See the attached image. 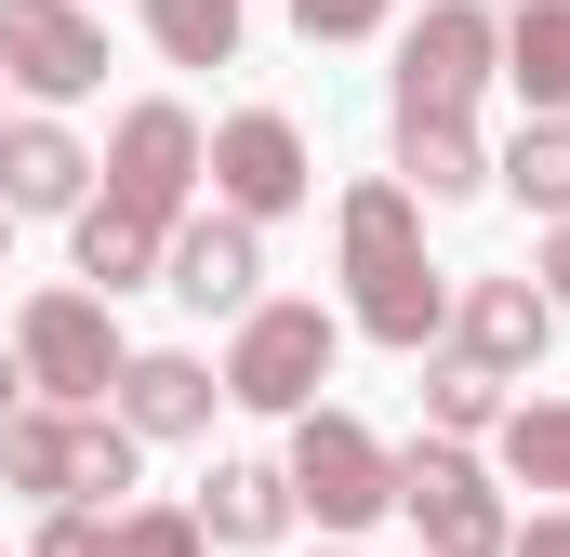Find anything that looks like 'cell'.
Here are the masks:
<instances>
[{
    "label": "cell",
    "mask_w": 570,
    "mask_h": 557,
    "mask_svg": "<svg viewBox=\"0 0 570 557\" xmlns=\"http://www.w3.org/2000/svg\"><path fill=\"white\" fill-rule=\"evenodd\" d=\"M345 319L372 345H399V359H425L438 332H451V278L425 266V199L399 173L345 186Z\"/></svg>",
    "instance_id": "1"
},
{
    "label": "cell",
    "mask_w": 570,
    "mask_h": 557,
    "mask_svg": "<svg viewBox=\"0 0 570 557\" xmlns=\"http://www.w3.org/2000/svg\"><path fill=\"white\" fill-rule=\"evenodd\" d=\"M279 478H292V505H305L318 531H372V518L399 505V451H385L358 412H318V399L292 412V465Z\"/></svg>",
    "instance_id": "2"
},
{
    "label": "cell",
    "mask_w": 570,
    "mask_h": 557,
    "mask_svg": "<svg viewBox=\"0 0 570 557\" xmlns=\"http://www.w3.org/2000/svg\"><path fill=\"white\" fill-rule=\"evenodd\" d=\"M399 518L425 531V557H504V531H518V518H504V478H491L464 438H438V424L399 451Z\"/></svg>",
    "instance_id": "3"
},
{
    "label": "cell",
    "mask_w": 570,
    "mask_h": 557,
    "mask_svg": "<svg viewBox=\"0 0 570 557\" xmlns=\"http://www.w3.org/2000/svg\"><path fill=\"white\" fill-rule=\"evenodd\" d=\"M332 345H345V319L332 305H239V345H226V399L239 412H305L318 385H332Z\"/></svg>",
    "instance_id": "4"
},
{
    "label": "cell",
    "mask_w": 570,
    "mask_h": 557,
    "mask_svg": "<svg viewBox=\"0 0 570 557\" xmlns=\"http://www.w3.org/2000/svg\"><path fill=\"white\" fill-rule=\"evenodd\" d=\"M13 359H27V385L40 399H67V412H94L107 385H120V305L107 292H27V319H13Z\"/></svg>",
    "instance_id": "5"
},
{
    "label": "cell",
    "mask_w": 570,
    "mask_h": 557,
    "mask_svg": "<svg viewBox=\"0 0 570 557\" xmlns=\"http://www.w3.org/2000/svg\"><path fill=\"white\" fill-rule=\"evenodd\" d=\"M491 80H504V27H491V0H425V13L399 27V107L464 120Z\"/></svg>",
    "instance_id": "6"
},
{
    "label": "cell",
    "mask_w": 570,
    "mask_h": 557,
    "mask_svg": "<svg viewBox=\"0 0 570 557\" xmlns=\"http://www.w3.org/2000/svg\"><path fill=\"white\" fill-rule=\"evenodd\" d=\"M0 80L40 94V107H80L107 80V27L80 0H0Z\"/></svg>",
    "instance_id": "7"
},
{
    "label": "cell",
    "mask_w": 570,
    "mask_h": 557,
    "mask_svg": "<svg viewBox=\"0 0 570 557\" xmlns=\"http://www.w3.org/2000/svg\"><path fill=\"white\" fill-rule=\"evenodd\" d=\"M159 292L173 305H199V319H239L253 292H266V226L253 213H173V253H159Z\"/></svg>",
    "instance_id": "8"
},
{
    "label": "cell",
    "mask_w": 570,
    "mask_h": 557,
    "mask_svg": "<svg viewBox=\"0 0 570 557\" xmlns=\"http://www.w3.org/2000/svg\"><path fill=\"white\" fill-rule=\"evenodd\" d=\"M213 199L226 213H253V226H279V213H305V186H318V159H305V134H292L279 107H239L226 134H213Z\"/></svg>",
    "instance_id": "9"
},
{
    "label": "cell",
    "mask_w": 570,
    "mask_h": 557,
    "mask_svg": "<svg viewBox=\"0 0 570 557\" xmlns=\"http://www.w3.org/2000/svg\"><path fill=\"white\" fill-rule=\"evenodd\" d=\"M438 345L518 385V372L558 345V305H544V278H451V332H438Z\"/></svg>",
    "instance_id": "10"
},
{
    "label": "cell",
    "mask_w": 570,
    "mask_h": 557,
    "mask_svg": "<svg viewBox=\"0 0 570 557\" xmlns=\"http://www.w3.org/2000/svg\"><path fill=\"white\" fill-rule=\"evenodd\" d=\"M199 159H213V134L173 107V94H146V107H120V134H107V186H134V199H159V213H186V186H199Z\"/></svg>",
    "instance_id": "11"
},
{
    "label": "cell",
    "mask_w": 570,
    "mask_h": 557,
    "mask_svg": "<svg viewBox=\"0 0 570 557\" xmlns=\"http://www.w3.org/2000/svg\"><path fill=\"white\" fill-rule=\"evenodd\" d=\"M67 226H80V292H107V305H120V292H146V278H159V253H173V213H159V199H134V186L80 199Z\"/></svg>",
    "instance_id": "12"
},
{
    "label": "cell",
    "mask_w": 570,
    "mask_h": 557,
    "mask_svg": "<svg viewBox=\"0 0 570 557\" xmlns=\"http://www.w3.org/2000/svg\"><path fill=\"white\" fill-rule=\"evenodd\" d=\"M213 399H226V372H213V359H186V345H134V359H120V385H107V412L134 424V438H199Z\"/></svg>",
    "instance_id": "13"
},
{
    "label": "cell",
    "mask_w": 570,
    "mask_h": 557,
    "mask_svg": "<svg viewBox=\"0 0 570 557\" xmlns=\"http://www.w3.org/2000/svg\"><path fill=\"white\" fill-rule=\"evenodd\" d=\"M0 199L13 213H80L94 199V146L67 120H0Z\"/></svg>",
    "instance_id": "14"
},
{
    "label": "cell",
    "mask_w": 570,
    "mask_h": 557,
    "mask_svg": "<svg viewBox=\"0 0 570 557\" xmlns=\"http://www.w3.org/2000/svg\"><path fill=\"white\" fill-rule=\"evenodd\" d=\"M292 518H305L292 478H279V465H253V451H226V465L199 478V531H213V545H279Z\"/></svg>",
    "instance_id": "15"
},
{
    "label": "cell",
    "mask_w": 570,
    "mask_h": 557,
    "mask_svg": "<svg viewBox=\"0 0 570 557\" xmlns=\"http://www.w3.org/2000/svg\"><path fill=\"white\" fill-rule=\"evenodd\" d=\"M399 186H412V199H478V186H491V146L464 134V120L399 107Z\"/></svg>",
    "instance_id": "16"
},
{
    "label": "cell",
    "mask_w": 570,
    "mask_h": 557,
    "mask_svg": "<svg viewBox=\"0 0 570 557\" xmlns=\"http://www.w3.org/2000/svg\"><path fill=\"white\" fill-rule=\"evenodd\" d=\"M0 478H13L27 505H67V478H80V412H67V399L13 412V424H0Z\"/></svg>",
    "instance_id": "17"
},
{
    "label": "cell",
    "mask_w": 570,
    "mask_h": 557,
    "mask_svg": "<svg viewBox=\"0 0 570 557\" xmlns=\"http://www.w3.org/2000/svg\"><path fill=\"white\" fill-rule=\"evenodd\" d=\"M504 80L518 107H570V0H504Z\"/></svg>",
    "instance_id": "18"
},
{
    "label": "cell",
    "mask_w": 570,
    "mask_h": 557,
    "mask_svg": "<svg viewBox=\"0 0 570 557\" xmlns=\"http://www.w3.org/2000/svg\"><path fill=\"white\" fill-rule=\"evenodd\" d=\"M491 186H518L544 226H570V107H531V120H518V146L491 159Z\"/></svg>",
    "instance_id": "19"
},
{
    "label": "cell",
    "mask_w": 570,
    "mask_h": 557,
    "mask_svg": "<svg viewBox=\"0 0 570 557\" xmlns=\"http://www.w3.org/2000/svg\"><path fill=\"white\" fill-rule=\"evenodd\" d=\"M491 451H504L518 491H570V399H504Z\"/></svg>",
    "instance_id": "20"
},
{
    "label": "cell",
    "mask_w": 570,
    "mask_h": 557,
    "mask_svg": "<svg viewBox=\"0 0 570 557\" xmlns=\"http://www.w3.org/2000/svg\"><path fill=\"white\" fill-rule=\"evenodd\" d=\"M146 40L173 67H239V0H146Z\"/></svg>",
    "instance_id": "21"
},
{
    "label": "cell",
    "mask_w": 570,
    "mask_h": 557,
    "mask_svg": "<svg viewBox=\"0 0 570 557\" xmlns=\"http://www.w3.org/2000/svg\"><path fill=\"white\" fill-rule=\"evenodd\" d=\"M425 424H438V438H491V424H504V372L438 359V372H425Z\"/></svg>",
    "instance_id": "22"
},
{
    "label": "cell",
    "mask_w": 570,
    "mask_h": 557,
    "mask_svg": "<svg viewBox=\"0 0 570 557\" xmlns=\"http://www.w3.org/2000/svg\"><path fill=\"white\" fill-rule=\"evenodd\" d=\"M213 531H199V505H120L107 518V557H199Z\"/></svg>",
    "instance_id": "23"
},
{
    "label": "cell",
    "mask_w": 570,
    "mask_h": 557,
    "mask_svg": "<svg viewBox=\"0 0 570 557\" xmlns=\"http://www.w3.org/2000/svg\"><path fill=\"white\" fill-rule=\"evenodd\" d=\"M385 13H399V0H292V27H305V40H372Z\"/></svg>",
    "instance_id": "24"
},
{
    "label": "cell",
    "mask_w": 570,
    "mask_h": 557,
    "mask_svg": "<svg viewBox=\"0 0 570 557\" xmlns=\"http://www.w3.org/2000/svg\"><path fill=\"white\" fill-rule=\"evenodd\" d=\"M27 557H107V505H53Z\"/></svg>",
    "instance_id": "25"
},
{
    "label": "cell",
    "mask_w": 570,
    "mask_h": 557,
    "mask_svg": "<svg viewBox=\"0 0 570 557\" xmlns=\"http://www.w3.org/2000/svg\"><path fill=\"white\" fill-rule=\"evenodd\" d=\"M504 557H570V505H544V518H518V531H504Z\"/></svg>",
    "instance_id": "26"
},
{
    "label": "cell",
    "mask_w": 570,
    "mask_h": 557,
    "mask_svg": "<svg viewBox=\"0 0 570 557\" xmlns=\"http://www.w3.org/2000/svg\"><path fill=\"white\" fill-rule=\"evenodd\" d=\"M544 305H558V319H570V226H558V240H544Z\"/></svg>",
    "instance_id": "27"
},
{
    "label": "cell",
    "mask_w": 570,
    "mask_h": 557,
    "mask_svg": "<svg viewBox=\"0 0 570 557\" xmlns=\"http://www.w3.org/2000/svg\"><path fill=\"white\" fill-rule=\"evenodd\" d=\"M13 412H27V359H0V424H13Z\"/></svg>",
    "instance_id": "28"
},
{
    "label": "cell",
    "mask_w": 570,
    "mask_h": 557,
    "mask_svg": "<svg viewBox=\"0 0 570 557\" xmlns=\"http://www.w3.org/2000/svg\"><path fill=\"white\" fill-rule=\"evenodd\" d=\"M13 226H27V213H13V199H0V266H13Z\"/></svg>",
    "instance_id": "29"
}]
</instances>
